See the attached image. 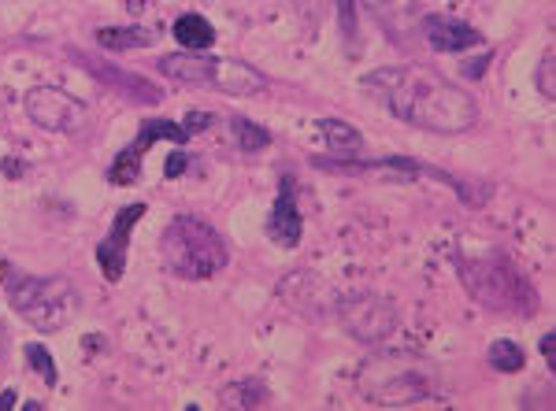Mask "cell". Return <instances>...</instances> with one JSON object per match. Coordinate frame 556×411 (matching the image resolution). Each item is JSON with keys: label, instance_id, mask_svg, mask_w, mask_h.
Masks as SVG:
<instances>
[{"label": "cell", "instance_id": "obj_1", "mask_svg": "<svg viewBox=\"0 0 556 411\" xmlns=\"http://www.w3.org/2000/svg\"><path fill=\"white\" fill-rule=\"evenodd\" d=\"M364 89L401 123L430 134H464L479 123V100L427 63L379 67L364 75Z\"/></svg>", "mask_w": 556, "mask_h": 411}, {"label": "cell", "instance_id": "obj_26", "mask_svg": "<svg viewBox=\"0 0 556 411\" xmlns=\"http://www.w3.org/2000/svg\"><path fill=\"white\" fill-rule=\"evenodd\" d=\"M0 408H15V393H0Z\"/></svg>", "mask_w": 556, "mask_h": 411}, {"label": "cell", "instance_id": "obj_10", "mask_svg": "<svg viewBox=\"0 0 556 411\" xmlns=\"http://www.w3.org/2000/svg\"><path fill=\"white\" fill-rule=\"evenodd\" d=\"M419 38L427 41L434 52H464L482 45V34L464 19H453V15H423L419 19Z\"/></svg>", "mask_w": 556, "mask_h": 411}, {"label": "cell", "instance_id": "obj_11", "mask_svg": "<svg viewBox=\"0 0 556 411\" xmlns=\"http://www.w3.org/2000/svg\"><path fill=\"white\" fill-rule=\"evenodd\" d=\"M364 8L397 45H412V38H419L423 15L416 12V0H364Z\"/></svg>", "mask_w": 556, "mask_h": 411}, {"label": "cell", "instance_id": "obj_7", "mask_svg": "<svg viewBox=\"0 0 556 411\" xmlns=\"http://www.w3.org/2000/svg\"><path fill=\"white\" fill-rule=\"evenodd\" d=\"M334 312L342 315L345 330L364 341V345H379L397 330V304L379 293H353V297H342Z\"/></svg>", "mask_w": 556, "mask_h": 411}, {"label": "cell", "instance_id": "obj_19", "mask_svg": "<svg viewBox=\"0 0 556 411\" xmlns=\"http://www.w3.org/2000/svg\"><path fill=\"white\" fill-rule=\"evenodd\" d=\"M264 386L260 382H234V386L223 389V408H253V404H264Z\"/></svg>", "mask_w": 556, "mask_h": 411}, {"label": "cell", "instance_id": "obj_27", "mask_svg": "<svg viewBox=\"0 0 556 411\" xmlns=\"http://www.w3.org/2000/svg\"><path fill=\"white\" fill-rule=\"evenodd\" d=\"M145 4H149V0H127V8H130V12H141Z\"/></svg>", "mask_w": 556, "mask_h": 411}, {"label": "cell", "instance_id": "obj_5", "mask_svg": "<svg viewBox=\"0 0 556 411\" xmlns=\"http://www.w3.org/2000/svg\"><path fill=\"white\" fill-rule=\"evenodd\" d=\"M160 256H164L167 274L186 278V282H201L212 278L227 267L230 252L219 230L193 215H175L160 234Z\"/></svg>", "mask_w": 556, "mask_h": 411}, {"label": "cell", "instance_id": "obj_3", "mask_svg": "<svg viewBox=\"0 0 556 411\" xmlns=\"http://www.w3.org/2000/svg\"><path fill=\"white\" fill-rule=\"evenodd\" d=\"M0 286L8 293V304L15 308L19 319L41 330V334H56L64 330L78 312V293L67 278H34V274L19 271L15 263L0 260Z\"/></svg>", "mask_w": 556, "mask_h": 411}, {"label": "cell", "instance_id": "obj_20", "mask_svg": "<svg viewBox=\"0 0 556 411\" xmlns=\"http://www.w3.org/2000/svg\"><path fill=\"white\" fill-rule=\"evenodd\" d=\"M26 367L41 371V378H45L49 386H56V367H52V356L45 345H26Z\"/></svg>", "mask_w": 556, "mask_h": 411}, {"label": "cell", "instance_id": "obj_13", "mask_svg": "<svg viewBox=\"0 0 556 411\" xmlns=\"http://www.w3.org/2000/svg\"><path fill=\"white\" fill-rule=\"evenodd\" d=\"M71 56H78L75 49H71ZM78 63L86 67L89 75H97L108 89H115V93H123V97H130L134 104H160L164 100V89H156L152 82H145L141 75H130V71H115V67H104V63H89L78 56Z\"/></svg>", "mask_w": 556, "mask_h": 411}, {"label": "cell", "instance_id": "obj_16", "mask_svg": "<svg viewBox=\"0 0 556 411\" xmlns=\"http://www.w3.org/2000/svg\"><path fill=\"white\" fill-rule=\"evenodd\" d=\"M323 134H327V149L338 156H356L364 149V134L356 126L342 123V119H323Z\"/></svg>", "mask_w": 556, "mask_h": 411}, {"label": "cell", "instance_id": "obj_17", "mask_svg": "<svg viewBox=\"0 0 556 411\" xmlns=\"http://www.w3.org/2000/svg\"><path fill=\"white\" fill-rule=\"evenodd\" d=\"M230 119V130H234V141H238L241 152H260L271 145V134H267L264 126H256L253 119H245V115H227Z\"/></svg>", "mask_w": 556, "mask_h": 411}, {"label": "cell", "instance_id": "obj_2", "mask_svg": "<svg viewBox=\"0 0 556 411\" xmlns=\"http://www.w3.org/2000/svg\"><path fill=\"white\" fill-rule=\"evenodd\" d=\"M356 389L371 404L382 408H408L427 397H438V371L416 352H379L356 371Z\"/></svg>", "mask_w": 556, "mask_h": 411}, {"label": "cell", "instance_id": "obj_15", "mask_svg": "<svg viewBox=\"0 0 556 411\" xmlns=\"http://www.w3.org/2000/svg\"><path fill=\"white\" fill-rule=\"evenodd\" d=\"M175 41L178 45H186V49H193V52H201V49H208L215 41V30H212V23L204 19V15H178V23H175Z\"/></svg>", "mask_w": 556, "mask_h": 411}, {"label": "cell", "instance_id": "obj_23", "mask_svg": "<svg viewBox=\"0 0 556 411\" xmlns=\"http://www.w3.org/2000/svg\"><path fill=\"white\" fill-rule=\"evenodd\" d=\"M338 12H342V34H345V41L353 45V38H356V12H353V0H338Z\"/></svg>", "mask_w": 556, "mask_h": 411}, {"label": "cell", "instance_id": "obj_6", "mask_svg": "<svg viewBox=\"0 0 556 411\" xmlns=\"http://www.w3.org/2000/svg\"><path fill=\"white\" fill-rule=\"evenodd\" d=\"M160 75L171 82H186V86H212L230 97H253L267 89V78L256 71L253 63L230 60V56H201V52H171L156 60Z\"/></svg>", "mask_w": 556, "mask_h": 411}, {"label": "cell", "instance_id": "obj_8", "mask_svg": "<svg viewBox=\"0 0 556 411\" xmlns=\"http://www.w3.org/2000/svg\"><path fill=\"white\" fill-rule=\"evenodd\" d=\"M23 108L30 115V123L41 126V130H52V134H78L89 123L86 104L56 86H34L23 97Z\"/></svg>", "mask_w": 556, "mask_h": 411}, {"label": "cell", "instance_id": "obj_21", "mask_svg": "<svg viewBox=\"0 0 556 411\" xmlns=\"http://www.w3.org/2000/svg\"><path fill=\"white\" fill-rule=\"evenodd\" d=\"M556 56H553V49L545 52L542 56V63H538V71H534V86L542 89V97H549L553 100L556 97Z\"/></svg>", "mask_w": 556, "mask_h": 411}, {"label": "cell", "instance_id": "obj_4", "mask_svg": "<svg viewBox=\"0 0 556 411\" xmlns=\"http://www.w3.org/2000/svg\"><path fill=\"white\" fill-rule=\"evenodd\" d=\"M456 271H460V282L471 293V300H479L482 308H490V312L531 315L538 308V293L527 282V274L501 252H486V256H475V260L460 256Z\"/></svg>", "mask_w": 556, "mask_h": 411}, {"label": "cell", "instance_id": "obj_12", "mask_svg": "<svg viewBox=\"0 0 556 411\" xmlns=\"http://www.w3.org/2000/svg\"><path fill=\"white\" fill-rule=\"evenodd\" d=\"M301 212H297V189H293V178L286 175L282 178V186H278V200L271 215H267V234L275 237V245L282 249H297L301 245Z\"/></svg>", "mask_w": 556, "mask_h": 411}, {"label": "cell", "instance_id": "obj_25", "mask_svg": "<svg viewBox=\"0 0 556 411\" xmlns=\"http://www.w3.org/2000/svg\"><path fill=\"white\" fill-rule=\"evenodd\" d=\"M542 356H545V363H549V367H556V337L553 334L542 337Z\"/></svg>", "mask_w": 556, "mask_h": 411}, {"label": "cell", "instance_id": "obj_22", "mask_svg": "<svg viewBox=\"0 0 556 411\" xmlns=\"http://www.w3.org/2000/svg\"><path fill=\"white\" fill-rule=\"evenodd\" d=\"M186 167H190V156H186V152L175 145V152H171V156H167V163H164V175L167 178H182V175H186Z\"/></svg>", "mask_w": 556, "mask_h": 411}, {"label": "cell", "instance_id": "obj_24", "mask_svg": "<svg viewBox=\"0 0 556 411\" xmlns=\"http://www.w3.org/2000/svg\"><path fill=\"white\" fill-rule=\"evenodd\" d=\"M182 126H186V130H190V137H193V134H201V130H208V126H212V115H208V112H190L186 119H182Z\"/></svg>", "mask_w": 556, "mask_h": 411}, {"label": "cell", "instance_id": "obj_18", "mask_svg": "<svg viewBox=\"0 0 556 411\" xmlns=\"http://www.w3.org/2000/svg\"><path fill=\"white\" fill-rule=\"evenodd\" d=\"M486 360H490L493 371L516 374V371H523L527 356H523V349H519L516 341H493L490 349H486Z\"/></svg>", "mask_w": 556, "mask_h": 411}, {"label": "cell", "instance_id": "obj_14", "mask_svg": "<svg viewBox=\"0 0 556 411\" xmlns=\"http://www.w3.org/2000/svg\"><path fill=\"white\" fill-rule=\"evenodd\" d=\"M97 41H101L108 52L149 49L152 41H156V30H145V26H101V30H97Z\"/></svg>", "mask_w": 556, "mask_h": 411}, {"label": "cell", "instance_id": "obj_9", "mask_svg": "<svg viewBox=\"0 0 556 411\" xmlns=\"http://www.w3.org/2000/svg\"><path fill=\"white\" fill-rule=\"evenodd\" d=\"M141 215H145V204H127V208H119V215H115L108 237L97 245V263H101V271H104L108 282H119L123 271H127L130 230H134V223H138Z\"/></svg>", "mask_w": 556, "mask_h": 411}]
</instances>
